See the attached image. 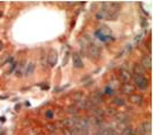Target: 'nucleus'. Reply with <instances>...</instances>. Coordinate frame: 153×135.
I'll return each mask as SVG.
<instances>
[{"mask_svg":"<svg viewBox=\"0 0 153 135\" xmlns=\"http://www.w3.org/2000/svg\"><path fill=\"white\" fill-rule=\"evenodd\" d=\"M40 62H42V65H43V67H46V63H47V61H46L45 55H43V56H42V59H40Z\"/></svg>","mask_w":153,"mask_h":135,"instance_id":"24","label":"nucleus"},{"mask_svg":"<svg viewBox=\"0 0 153 135\" xmlns=\"http://www.w3.org/2000/svg\"><path fill=\"white\" fill-rule=\"evenodd\" d=\"M129 101L135 105H142L143 102H144V98H143L142 95H139V94H134L132 93L130 96H129Z\"/></svg>","mask_w":153,"mask_h":135,"instance_id":"8","label":"nucleus"},{"mask_svg":"<svg viewBox=\"0 0 153 135\" xmlns=\"http://www.w3.org/2000/svg\"><path fill=\"white\" fill-rule=\"evenodd\" d=\"M86 53H88V55L91 59H93V60H98L100 57L99 48L96 45H93V44H89V45L86 46Z\"/></svg>","mask_w":153,"mask_h":135,"instance_id":"3","label":"nucleus"},{"mask_svg":"<svg viewBox=\"0 0 153 135\" xmlns=\"http://www.w3.org/2000/svg\"><path fill=\"white\" fill-rule=\"evenodd\" d=\"M104 112H106L107 114H112V116H114V114H116V110H114L113 108H108L106 111H104Z\"/></svg>","mask_w":153,"mask_h":135,"instance_id":"21","label":"nucleus"},{"mask_svg":"<svg viewBox=\"0 0 153 135\" xmlns=\"http://www.w3.org/2000/svg\"><path fill=\"white\" fill-rule=\"evenodd\" d=\"M144 73H145V70L142 68L140 64H135V65H134V75L144 76Z\"/></svg>","mask_w":153,"mask_h":135,"instance_id":"13","label":"nucleus"},{"mask_svg":"<svg viewBox=\"0 0 153 135\" xmlns=\"http://www.w3.org/2000/svg\"><path fill=\"white\" fill-rule=\"evenodd\" d=\"M36 135H46L45 133H38V134H36Z\"/></svg>","mask_w":153,"mask_h":135,"instance_id":"26","label":"nucleus"},{"mask_svg":"<svg viewBox=\"0 0 153 135\" xmlns=\"http://www.w3.org/2000/svg\"><path fill=\"white\" fill-rule=\"evenodd\" d=\"M121 135H134V129L131 127H126Z\"/></svg>","mask_w":153,"mask_h":135,"instance_id":"18","label":"nucleus"},{"mask_svg":"<svg viewBox=\"0 0 153 135\" xmlns=\"http://www.w3.org/2000/svg\"><path fill=\"white\" fill-rule=\"evenodd\" d=\"M9 60H10V54L5 53L4 55H1V57H0V67H2L4 64H6Z\"/></svg>","mask_w":153,"mask_h":135,"instance_id":"15","label":"nucleus"},{"mask_svg":"<svg viewBox=\"0 0 153 135\" xmlns=\"http://www.w3.org/2000/svg\"><path fill=\"white\" fill-rule=\"evenodd\" d=\"M73 67L75 68V69L83 68V60H82V57L79 56L78 53H74L73 54Z\"/></svg>","mask_w":153,"mask_h":135,"instance_id":"7","label":"nucleus"},{"mask_svg":"<svg viewBox=\"0 0 153 135\" xmlns=\"http://www.w3.org/2000/svg\"><path fill=\"white\" fill-rule=\"evenodd\" d=\"M2 48H4V44H2V41H0V52L2 51Z\"/></svg>","mask_w":153,"mask_h":135,"instance_id":"25","label":"nucleus"},{"mask_svg":"<svg viewBox=\"0 0 153 135\" xmlns=\"http://www.w3.org/2000/svg\"><path fill=\"white\" fill-rule=\"evenodd\" d=\"M113 104L117 105V106H123V105L126 104V101H124V98H120V96H116V98H113Z\"/></svg>","mask_w":153,"mask_h":135,"instance_id":"14","label":"nucleus"},{"mask_svg":"<svg viewBox=\"0 0 153 135\" xmlns=\"http://www.w3.org/2000/svg\"><path fill=\"white\" fill-rule=\"evenodd\" d=\"M121 7V4L117 2H104L101 4V15L104 20L115 21L119 15V10Z\"/></svg>","mask_w":153,"mask_h":135,"instance_id":"1","label":"nucleus"},{"mask_svg":"<svg viewBox=\"0 0 153 135\" xmlns=\"http://www.w3.org/2000/svg\"><path fill=\"white\" fill-rule=\"evenodd\" d=\"M119 75H120V79H121V81H123V84H129L131 81L132 75L129 72V70H127V69H121Z\"/></svg>","mask_w":153,"mask_h":135,"instance_id":"6","label":"nucleus"},{"mask_svg":"<svg viewBox=\"0 0 153 135\" xmlns=\"http://www.w3.org/2000/svg\"><path fill=\"white\" fill-rule=\"evenodd\" d=\"M140 65H142V68H143L145 71L146 70H151V68H152V60H151V56H150V55L144 56V57L142 59Z\"/></svg>","mask_w":153,"mask_h":135,"instance_id":"9","label":"nucleus"},{"mask_svg":"<svg viewBox=\"0 0 153 135\" xmlns=\"http://www.w3.org/2000/svg\"><path fill=\"white\" fill-rule=\"evenodd\" d=\"M25 65L24 64V61H21L19 64H16V70H15V75L17 77H22L24 73V70H25Z\"/></svg>","mask_w":153,"mask_h":135,"instance_id":"12","label":"nucleus"},{"mask_svg":"<svg viewBox=\"0 0 153 135\" xmlns=\"http://www.w3.org/2000/svg\"><path fill=\"white\" fill-rule=\"evenodd\" d=\"M54 116V111L53 110H46L45 112V118L46 119H52Z\"/></svg>","mask_w":153,"mask_h":135,"instance_id":"20","label":"nucleus"},{"mask_svg":"<svg viewBox=\"0 0 153 135\" xmlns=\"http://www.w3.org/2000/svg\"><path fill=\"white\" fill-rule=\"evenodd\" d=\"M105 94H107V95H111V94H113V90H112L109 86H107V87L105 88Z\"/></svg>","mask_w":153,"mask_h":135,"instance_id":"23","label":"nucleus"},{"mask_svg":"<svg viewBox=\"0 0 153 135\" xmlns=\"http://www.w3.org/2000/svg\"><path fill=\"white\" fill-rule=\"evenodd\" d=\"M35 69H36V64L35 62H29L27 65H25V70H24V76L27 77H30L33 72H35Z\"/></svg>","mask_w":153,"mask_h":135,"instance_id":"10","label":"nucleus"},{"mask_svg":"<svg viewBox=\"0 0 153 135\" xmlns=\"http://www.w3.org/2000/svg\"><path fill=\"white\" fill-rule=\"evenodd\" d=\"M121 90H122L123 94H126V95H131L132 92L135 90V87H134V85H131L130 83L123 84V86L121 87Z\"/></svg>","mask_w":153,"mask_h":135,"instance_id":"11","label":"nucleus"},{"mask_svg":"<svg viewBox=\"0 0 153 135\" xmlns=\"http://www.w3.org/2000/svg\"><path fill=\"white\" fill-rule=\"evenodd\" d=\"M67 112L70 113V114H73V117H75L77 113H78V110H77V108L75 105H73V106H69L68 110H67Z\"/></svg>","mask_w":153,"mask_h":135,"instance_id":"16","label":"nucleus"},{"mask_svg":"<svg viewBox=\"0 0 153 135\" xmlns=\"http://www.w3.org/2000/svg\"><path fill=\"white\" fill-rule=\"evenodd\" d=\"M73 98L75 100V101H81V100H84V95L81 93V92H77V93H75L74 95H73Z\"/></svg>","mask_w":153,"mask_h":135,"instance_id":"17","label":"nucleus"},{"mask_svg":"<svg viewBox=\"0 0 153 135\" xmlns=\"http://www.w3.org/2000/svg\"><path fill=\"white\" fill-rule=\"evenodd\" d=\"M51 135H58V134H55V133H51Z\"/></svg>","mask_w":153,"mask_h":135,"instance_id":"27","label":"nucleus"},{"mask_svg":"<svg viewBox=\"0 0 153 135\" xmlns=\"http://www.w3.org/2000/svg\"><path fill=\"white\" fill-rule=\"evenodd\" d=\"M131 80L134 81V87H137L138 90H146L149 88V79L146 78L145 76H140V75H134Z\"/></svg>","mask_w":153,"mask_h":135,"instance_id":"2","label":"nucleus"},{"mask_svg":"<svg viewBox=\"0 0 153 135\" xmlns=\"http://www.w3.org/2000/svg\"><path fill=\"white\" fill-rule=\"evenodd\" d=\"M138 132L140 135H151L152 132V125H151V121H144L139 125L138 127Z\"/></svg>","mask_w":153,"mask_h":135,"instance_id":"5","label":"nucleus"},{"mask_svg":"<svg viewBox=\"0 0 153 135\" xmlns=\"http://www.w3.org/2000/svg\"><path fill=\"white\" fill-rule=\"evenodd\" d=\"M46 128H47L51 133H54V131L58 128V125H56V124H47V125H46Z\"/></svg>","mask_w":153,"mask_h":135,"instance_id":"19","label":"nucleus"},{"mask_svg":"<svg viewBox=\"0 0 153 135\" xmlns=\"http://www.w3.org/2000/svg\"><path fill=\"white\" fill-rule=\"evenodd\" d=\"M62 135H71V131L69 128H63L62 129Z\"/></svg>","mask_w":153,"mask_h":135,"instance_id":"22","label":"nucleus"},{"mask_svg":"<svg viewBox=\"0 0 153 135\" xmlns=\"http://www.w3.org/2000/svg\"><path fill=\"white\" fill-rule=\"evenodd\" d=\"M46 61H47L48 65L51 68L55 67V64L58 62V53H56V51L50 49L48 53H47V55H46Z\"/></svg>","mask_w":153,"mask_h":135,"instance_id":"4","label":"nucleus"}]
</instances>
